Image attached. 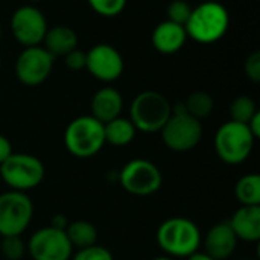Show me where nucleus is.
Returning <instances> with one entry per match:
<instances>
[{
	"instance_id": "nucleus-1",
	"label": "nucleus",
	"mask_w": 260,
	"mask_h": 260,
	"mask_svg": "<svg viewBox=\"0 0 260 260\" xmlns=\"http://www.w3.org/2000/svg\"><path fill=\"white\" fill-rule=\"evenodd\" d=\"M157 244L161 251L169 257H189L200 250L203 242L198 225L181 216L169 218L160 224L155 235Z\"/></svg>"
},
{
	"instance_id": "nucleus-2",
	"label": "nucleus",
	"mask_w": 260,
	"mask_h": 260,
	"mask_svg": "<svg viewBox=\"0 0 260 260\" xmlns=\"http://www.w3.org/2000/svg\"><path fill=\"white\" fill-rule=\"evenodd\" d=\"M230 15L224 5L218 2H204L192 8L190 17L184 24L186 34L197 43L212 44L219 41L229 30Z\"/></svg>"
},
{
	"instance_id": "nucleus-3",
	"label": "nucleus",
	"mask_w": 260,
	"mask_h": 260,
	"mask_svg": "<svg viewBox=\"0 0 260 260\" xmlns=\"http://www.w3.org/2000/svg\"><path fill=\"white\" fill-rule=\"evenodd\" d=\"M64 145L76 158L94 157L105 145L104 123L90 114L73 119L64 131Z\"/></svg>"
},
{
	"instance_id": "nucleus-4",
	"label": "nucleus",
	"mask_w": 260,
	"mask_h": 260,
	"mask_svg": "<svg viewBox=\"0 0 260 260\" xmlns=\"http://www.w3.org/2000/svg\"><path fill=\"white\" fill-rule=\"evenodd\" d=\"M172 114V105L158 91L146 90L139 93L129 107V120L137 131L160 133Z\"/></svg>"
},
{
	"instance_id": "nucleus-5",
	"label": "nucleus",
	"mask_w": 260,
	"mask_h": 260,
	"mask_svg": "<svg viewBox=\"0 0 260 260\" xmlns=\"http://www.w3.org/2000/svg\"><path fill=\"white\" fill-rule=\"evenodd\" d=\"M254 142L256 139L245 123L229 120L215 134V151L222 163L238 166L251 155Z\"/></svg>"
},
{
	"instance_id": "nucleus-6",
	"label": "nucleus",
	"mask_w": 260,
	"mask_h": 260,
	"mask_svg": "<svg viewBox=\"0 0 260 260\" xmlns=\"http://www.w3.org/2000/svg\"><path fill=\"white\" fill-rule=\"evenodd\" d=\"M163 143L174 152H189L195 149L203 139L201 120L186 113L184 105L172 107V114L161 128Z\"/></svg>"
},
{
	"instance_id": "nucleus-7",
	"label": "nucleus",
	"mask_w": 260,
	"mask_h": 260,
	"mask_svg": "<svg viewBox=\"0 0 260 260\" xmlns=\"http://www.w3.org/2000/svg\"><path fill=\"white\" fill-rule=\"evenodd\" d=\"M46 175L43 161L30 154H12L0 165V178L3 183L17 192H27L38 187Z\"/></svg>"
},
{
	"instance_id": "nucleus-8",
	"label": "nucleus",
	"mask_w": 260,
	"mask_h": 260,
	"mask_svg": "<svg viewBox=\"0 0 260 260\" xmlns=\"http://www.w3.org/2000/svg\"><path fill=\"white\" fill-rule=\"evenodd\" d=\"M34 218L32 200L24 192L0 193V236H21Z\"/></svg>"
},
{
	"instance_id": "nucleus-9",
	"label": "nucleus",
	"mask_w": 260,
	"mask_h": 260,
	"mask_svg": "<svg viewBox=\"0 0 260 260\" xmlns=\"http://www.w3.org/2000/svg\"><path fill=\"white\" fill-rule=\"evenodd\" d=\"M119 183L123 190L134 197H149L160 190L163 175L158 166L151 160L134 158L119 172Z\"/></svg>"
},
{
	"instance_id": "nucleus-10",
	"label": "nucleus",
	"mask_w": 260,
	"mask_h": 260,
	"mask_svg": "<svg viewBox=\"0 0 260 260\" xmlns=\"http://www.w3.org/2000/svg\"><path fill=\"white\" fill-rule=\"evenodd\" d=\"M32 260H70L73 247L66 235V230L44 227L37 230L26 247Z\"/></svg>"
},
{
	"instance_id": "nucleus-11",
	"label": "nucleus",
	"mask_w": 260,
	"mask_h": 260,
	"mask_svg": "<svg viewBox=\"0 0 260 260\" xmlns=\"http://www.w3.org/2000/svg\"><path fill=\"white\" fill-rule=\"evenodd\" d=\"M55 56L41 46L24 47L15 61V76L27 87H37L43 84L53 67Z\"/></svg>"
},
{
	"instance_id": "nucleus-12",
	"label": "nucleus",
	"mask_w": 260,
	"mask_h": 260,
	"mask_svg": "<svg viewBox=\"0 0 260 260\" xmlns=\"http://www.w3.org/2000/svg\"><path fill=\"white\" fill-rule=\"evenodd\" d=\"M47 29L49 27L44 14L32 5L20 6L11 17V32L14 38L24 47L40 46Z\"/></svg>"
},
{
	"instance_id": "nucleus-13",
	"label": "nucleus",
	"mask_w": 260,
	"mask_h": 260,
	"mask_svg": "<svg viewBox=\"0 0 260 260\" xmlns=\"http://www.w3.org/2000/svg\"><path fill=\"white\" fill-rule=\"evenodd\" d=\"M85 69L91 76L102 82H113L123 73V58L120 52L111 44H96L87 53Z\"/></svg>"
},
{
	"instance_id": "nucleus-14",
	"label": "nucleus",
	"mask_w": 260,
	"mask_h": 260,
	"mask_svg": "<svg viewBox=\"0 0 260 260\" xmlns=\"http://www.w3.org/2000/svg\"><path fill=\"white\" fill-rule=\"evenodd\" d=\"M238 247V238L230 229L229 222L213 225L204 238V253L215 260L230 259Z\"/></svg>"
},
{
	"instance_id": "nucleus-15",
	"label": "nucleus",
	"mask_w": 260,
	"mask_h": 260,
	"mask_svg": "<svg viewBox=\"0 0 260 260\" xmlns=\"http://www.w3.org/2000/svg\"><path fill=\"white\" fill-rule=\"evenodd\" d=\"M238 241L259 242L260 241V206H241L229 221Z\"/></svg>"
},
{
	"instance_id": "nucleus-16",
	"label": "nucleus",
	"mask_w": 260,
	"mask_h": 260,
	"mask_svg": "<svg viewBox=\"0 0 260 260\" xmlns=\"http://www.w3.org/2000/svg\"><path fill=\"white\" fill-rule=\"evenodd\" d=\"M187 40V34L184 26L165 20L158 23L151 35L152 46L157 52L163 55H172L183 49Z\"/></svg>"
},
{
	"instance_id": "nucleus-17",
	"label": "nucleus",
	"mask_w": 260,
	"mask_h": 260,
	"mask_svg": "<svg viewBox=\"0 0 260 260\" xmlns=\"http://www.w3.org/2000/svg\"><path fill=\"white\" fill-rule=\"evenodd\" d=\"M90 108H91L90 116H93L102 123H107L120 116L123 108L122 94L114 87H102L93 94Z\"/></svg>"
},
{
	"instance_id": "nucleus-18",
	"label": "nucleus",
	"mask_w": 260,
	"mask_h": 260,
	"mask_svg": "<svg viewBox=\"0 0 260 260\" xmlns=\"http://www.w3.org/2000/svg\"><path fill=\"white\" fill-rule=\"evenodd\" d=\"M43 43L46 46L44 49L53 56H64L78 47V35L72 27L58 24L47 29Z\"/></svg>"
},
{
	"instance_id": "nucleus-19",
	"label": "nucleus",
	"mask_w": 260,
	"mask_h": 260,
	"mask_svg": "<svg viewBox=\"0 0 260 260\" xmlns=\"http://www.w3.org/2000/svg\"><path fill=\"white\" fill-rule=\"evenodd\" d=\"M137 134L136 126L129 119L125 117H116L107 123H104V136H105V143H110L113 146L122 148L129 145Z\"/></svg>"
},
{
	"instance_id": "nucleus-20",
	"label": "nucleus",
	"mask_w": 260,
	"mask_h": 260,
	"mask_svg": "<svg viewBox=\"0 0 260 260\" xmlns=\"http://www.w3.org/2000/svg\"><path fill=\"white\" fill-rule=\"evenodd\" d=\"M66 235L72 244L73 248H87L91 245H96L98 241V230L90 221H73L69 222L66 227Z\"/></svg>"
},
{
	"instance_id": "nucleus-21",
	"label": "nucleus",
	"mask_w": 260,
	"mask_h": 260,
	"mask_svg": "<svg viewBox=\"0 0 260 260\" xmlns=\"http://www.w3.org/2000/svg\"><path fill=\"white\" fill-rule=\"evenodd\" d=\"M235 195L241 206H260V175L248 174L238 180Z\"/></svg>"
},
{
	"instance_id": "nucleus-22",
	"label": "nucleus",
	"mask_w": 260,
	"mask_h": 260,
	"mask_svg": "<svg viewBox=\"0 0 260 260\" xmlns=\"http://www.w3.org/2000/svg\"><path fill=\"white\" fill-rule=\"evenodd\" d=\"M183 105H184L186 113H189L195 119L201 120V119L209 117L213 113L215 101L206 91H193L192 94H189L186 102H183Z\"/></svg>"
},
{
	"instance_id": "nucleus-23",
	"label": "nucleus",
	"mask_w": 260,
	"mask_h": 260,
	"mask_svg": "<svg viewBox=\"0 0 260 260\" xmlns=\"http://www.w3.org/2000/svg\"><path fill=\"white\" fill-rule=\"evenodd\" d=\"M257 111V105L250 96H239L230 105V120L247 125Z\"/></svg>"
},
{
	"instance_id": "nucleus-24",
	"label": "nucleus",
	"mask_w": 260,
	"mask_h": 260,
	"mask_svg": "<svg viewBox=\"0 0 260 260\" xmlns=\"http://www.w3.org/2000/svg\"><path fill=\"white\" fill-rule=\"evenodd\" d=\"M0 251L6 260H21L26 254V245L20 236L2 238Z\"/></svg>"
},
{
	"instance_id": "nucleus-25",
	"label": "nucleus",
	"mask_w": 260,
	"mask_h": 260,
	"mask_svg": "<svg viewBox=\"0 0 260 260\" xmlns=\"http://www.w3.org/2000/svg\"><path fill=\"white\" fill-rule=\"evenodd\" d=\"M87 2L90 8L102 17H116L126 6V0H87Z\"/></svg>"
},
{
	"instance_id": "nucleus-26",
	"label": "nucleus",
	"mask_w": 260,
	"mask_h": 260,
	"mask_svg": "<svg viewBox=\"0 0 260 260\" xmlns=\"http://www.w3.org/2000/svg\"><path fill=\"white\" fill-rule=\"evenodd\" d=\"M192 6L184 0H172L168 6V20L184 26L190 17Z\"/></svg>"
},
{
	"instance_id": "nucleus-27",
	"label": "nucleus",
	"mask_w": 260,
	"mask_h": 260,
	"mask_svg": "<svg viewBox=\"0 0 260 260\" xmlns=\"http://www.w3.org/2000/svg\"><path fill=\"white\" fill-rule=\"evenodd\" d=\"M70 260H114V256L105 247L91 245V247L78 250Z\"/></svg>"
},
{
	"instance_id": "nucleus-28",
	"label": "nucleus",
	"mask_w": 260,
	"mask_h": 260,
	"mask_svg": "<svg viewBox=\"0 0 260 260\" xmlns=\"http://www.w3.org/2000/svg\"><path fill=\"white\" fill-rule=\"evenodd\" d=\"M244 72L247 75V78L250 81H253L254 84L260 82V52L256 50L253 53H250L244 62Z\"/></svg>"
},
{
	"instance_id": "nucleus-29",
	"label": "nucleus",
	"mask_w": 260,
	"mask_h": 260,
	"mask_svg": "<svg viewBox=\"0 0 260 260\" xmlns=\"http://www.w3.org/2000/svg\"><path fill=\"white\" fill-rule=\"evenodd\" d=\"M64 62H66V66H67L70 70L78 72V70L85 69L87 55H85V52H82V50H79V49L76 47V49H73L72 52H69L67 55H64Z\"/></svg>"
},
{
	"instance_id": "nucleus-30",
	"label": "nucleus",
	"mask_w": 260,
	"mask_h": 260,
	"mask_svg": "<svg viewBox=\"0 0 260 260\" xmlns=\"http://www.w3.org/2000/svg\"><path fill=\"white\" fill-rule=\"evenodd\" d=\"M12 154H14V152H12V145H11L9 139L5 137L3 134H0V165H2L6 158H9Z\"/></svg>"
},
{
	"instance_id": "nucleus-31",
	"label": "nucleus",
	"mask_w": 260,
	"mask_h": 260,
	"mask_svg": "<svg viewBox=\"0 0 260 260\" xmlns=\"http://www.w3.org/2000/svg\"><path fill=\"white\" fill-rule=\"evenodd\" d=\"M247 126H248V129L251 131V134L254 136V139L257 140L260 137V111H257V113L251 117V120L247 123Z\"/></svg>"
},
{
	"instance_id": "nucleus-32",
	"label": "nucleus",
	"mask_w": 260,
	"mask_h": 260,
	"mask_svg": "<svg viewBox=\"0 0 260 260\" xmlns=\"http://www.w3.org/2000/svg\"><path fill=\"white\" fill-rule=\"evenodd\" d=\"M67 225H69V221H67V218H66L64 215H55V216L52 218L50 227L58 229V230H66Z\"/></svg>"
},
{
	"instance_id": "nucleus-33",
	"label": "nucleus",
	"mask_w": 260,
	"mask_h": 260,
	"mask_svg": "<svg viewBox=\"0 0 260 260\" xmlns=\"http://www.w3.org/2000/svg\"><path fill=\"white\" fill-rule=\"evenodd\" d=\"M187 260H215L213 257H210L207 253H204V251H195L193 254H190Z\"/></svg>"
},
{
	"instance_id": "nucleus-34",
	"label": "nucleus",
	"mask_w": 260,
	"mask_h": 260,
	"mask_svg": "<svg viewBox=\"0 0 260 260\" xmlns=\"http://www.w3.org/2000/svg\"><path fill=\"white\" fill-rule=\"evenodd\" d=\"M154 260H174L172 257H169V256H161V257H155Z\"/></svg>"
},
{
	"instance_id": "nucleus-35",
	"label": "nucleus",
	"mask_w": 260,
	"mask_h": 260,
	"mask_svg": "<svg viewBox=\"0 0 260 260\" xmlns=\"http://www.w3.org/2000/svg\"><path fill=\"white\" fill-rule=\"evenodd\" d=\"M0 38H2V26H0Z\"/></svg>"
},
{
	"instance_id": "nucleus-36",
	"label": "nucleus",
	"mask_w": 260,
	"mask_h": 260,
	"mask_svg": "<svg viewBox=\"0 0 260 260\" xmlns=\"http://www.w3.org/2000/svg\"><path fill=\"white\" fill-rule=\"evenodd\" d=\"M30 2H40V0H30Z\"/></svg>"
},
{
	"instance_id": "nucleus-37",
	"label": "nucleus",
	"mask_w": 260,
	"mask_h": 260,
	"mask_svg": "<svg viewBox=\"0 0 260 260\" xmlns=\"http://www.w3.org/2000/svg\"><path fill=\"white\" fill-rule=\"evenodd\" d=\"M242 260H253V259H242Z\"/></svg>"
}]
</instances>
